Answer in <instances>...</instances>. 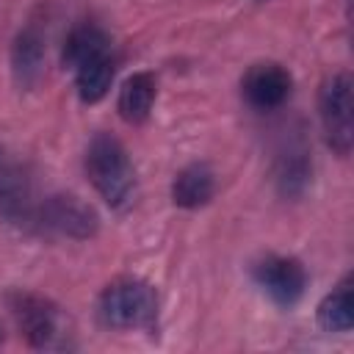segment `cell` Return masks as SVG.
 Masks as SVG:
<instances>
[{
  "instance_id": "1",
  "label": "cell",
  "mask_w": 354,
  "mask_h": 354,
  "mask_svg": "<svg viewBox=\"0 0 354 354\" xmlns=\"http://www.w3.org/2000/svg\"><path fill=\"white\" fill-rule=\"evenodd\" d=\"M86 174L111 210H127L136 199V169L124 144L111 133H97L86 147Z\"/></svg>"
},
{
  "instance_id": "2",
  "label": "cell",
  "mask_w": 354,
  "mask_h": 354,
  "mask_svg": "<svg viewBox=\"0 0 354 354\" xmlns=\"http://www.w3.org/2000/svg\"><path fill=\"white\" fill-rule=\"evenodd\" d=\"M100 321L113 329H147L158 318V296L149 282L119 277L102 288L97 301Z\"/></svg>"
},
{
  "instance_id": "3",
  "label": "cell",
  "mask_w": 354,
  "mask_h": 354,
  "mask_svg": "<svg viewBox=\"0 0 354 354\" xmlns=\"http://www.w3.org/2000/svg\"><path fill=\"white\" fill-rule=\"evenodd\" d=\"M6 307L19 329V335L33 348H64L66 346V318L61 307L30 290H8Z\"/></svg>"
},
{
  "instance_id": "4",
  "label": "cell",
  "mask_w": 354,
  "mask_h": 354,
  "mask_svg": "<svg viewBox=\"0 0 354 354\" xmlns=\"http://www.w3.org/2000/svg\"><path fill=\"white\" fill-rule=\"evenodd\" d=\"M318 116L326 147L348 158L354 147V80L348 72L329 75L318 88Z\"/></svg>"
},
{
  "instance_id": "5",
  "label": "cell",
  "mask_w": 354,
  "mask_h": 354,
  "mask_svg": "<svg viewBox=\"0 0 354 354\" xmlns=\"http://www.w3.org/2000/svg\"><path fill=\"white\" fill-rule=\"evenodd\" d=\"M97 227H100V218H97L94 207L86 205L75 194H50L44 199H39L33 232L86 241L97 232Z\"/></svg>"
},
{
  "instance_id": "6",
  "label": "cell",
  "mask_w": 354,
  "mask_h": 354,
  "mask_svg": "<svg viewBox=\"0 0 354 354\" xmlns=\"http://www.w3.org/2000/svg\"><path fill=\"white\" fill-rule=\"evenodd\" d=\"M252 277L257 288L282 310H290L293 304H299L307 290V268L296 257L268 254L254 263Z\"/></svg>"
},
{
  "instance_id": "7",
  "label": "cell",
  "mask_w": 354,
  "mask_h": 354,
  "mask_svg": "<svg viewBox=\"0 0 354 354\" xmlns=\"http://www.w3.org/2000/svg\"><path fill=\"white\" fill-rule=\"evenodd\" d=\"M36 210H39V196L33 191L30 177L22 171L19 163L6 158L0 149V218L33 230Z\"/></svg>"
},
{
  "instance_id": "8",
  "label": "cell",
  "mask_w": 354,
  "mask_h": 354,
  "mask_svg": "<svg viewBox=\"0 0 354 354\" xmlns=\"http://www.w3.org/2000/svg\"><path fill=\"white\" fill-rule=\"evenodd\" d=\"M293 75L277 61L252 64L241 80V94L254 111H277L290 100Z\"/></svg>"
},
{
  "instance_id": "9",
  "label": "cell",
  "mask_w": 354,
  "mask_h": 354,
  "mask_svg": "<svg viewBox=\"0 0 354 354\" xmlns=\"http://www.w3.org/2000/svg\"><path fill=\"white\" fill-rule=\"evenodd\" d=\"M44 33L39 25H25L11 44V75L19 88H33L44 75Z\"/></svg>"
},
{
  "instance_id": "10",
  "label": "cell",
  "mask_w": 354,
  "mask_h": 354,
  "mask_svg": "<svg viewBox=\"0 0 354 354\" xmlns=\"http://www.w3.org/2000/svg\"><path fill=\"white\" fill-rule=\"evenodd\" d=\"M313 180V158L304 141H288V147L274 160V183L285 199H299L307 194Z\"/></svg>"
},
{
  "instance_id": "11",
  "label": "cell",
  "mask_w": 354,
  "mask_h": 354,
  "mask_svg": "<svg viewBox=\"0 0 354 354\" xmlns=\"http://www.w3.org/2000/svg\"><path fill=\"white\" fill-rule=\"evenodd\" d=\"M216 194V171L207 163H188L171 183V202L183 210L205 207Z\"/></svg>"
},
{
  "instance_id": "12",
  "label": "cell",
  "mask_w": 354,
  "mask_h": 354,
  "mask_svg": "<svg viewBox=\"0 0 354 354\" xmlns=\"http://www.w3.org/2000/svg\"><path fill=\"white\" fill-rule=\"evenodd\" d=\"M158 97V83L152 72H133L122 88H119V100H116V111L127 124H141L147 122V116L152 113Z\"/></svg>"
},
{
  "instance_id": "13",
  "label": "cell",
  "mask_w": 354,
  "mask_h": 354,
  "mask_svg": "<svg viewBox=\"0 0 354 354\" xmlns=\"http://www.w3.org/2000/svg\"><path fill=\"white\" fill-rule=\"evenodd\" d=\"M105 53H111V36L94 22H80L66 33L64 47H61V61H64V66H69L75 72L86 61L105 55Z\"/></svg>"
},
{
  "instance_id": "14",
  "label": "cell",
  "mask_w": 354,
  "mask_h": 354,
  "mask_svg": "<svg viewBox=\"0 0 354 354\" xmlns=\"http://www.w3.org/2000/svg\"><path fill=\"white\" fill-rule=\"evenodd\" d=\"M318 326L324 332H351L354 326V279L343 277L318 304L315 310Z\"/></svg>"
},
{
  "instance_id": "15",
  "label": "cell",
  "mask_w": 354,
  "mask_h": 354,
  "mask_svg": "<svg viewBox=\"0 0 354 354\" xmlns=\"http://www.w3.org/2000/svg\"><path fill=\"white\" fill-rule=\"evenodd\" d=\"M113 75H116V58L111 53L97 55V58L86 61L83 66H77L75 69V88H77L80 102H86V105L100 102L108 94Z\"/></svg>"
},
{
  "instance_id": "16",
  "label": "cell",
  "mask_w": 354,
  "mask_h": 354,
  "mask_svg": "<svg viewBox=\"0 0 354 354\" xmlns=\"http://www.w3.org/2000/svg\"><path fill=\"white\" fill-rule=\"evenodd\" d=\"M0 343H3V329H0Z\"/></svg>"
}]
</instances>
